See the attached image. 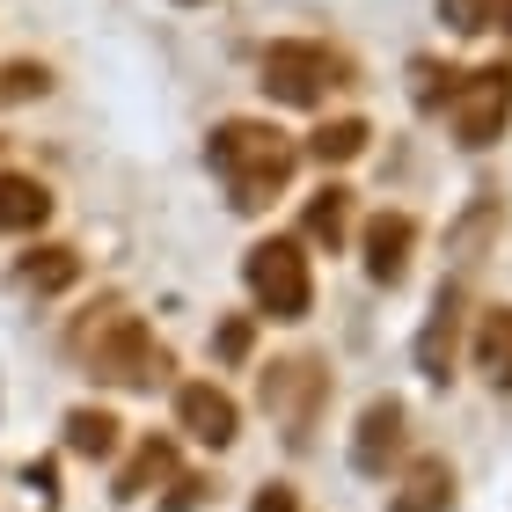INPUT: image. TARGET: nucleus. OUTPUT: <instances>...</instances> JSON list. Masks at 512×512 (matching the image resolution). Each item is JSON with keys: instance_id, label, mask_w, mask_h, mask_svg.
I'll list each match as a JSON object with an SVG mask.
<instances>
[{"instance_id": "obj_1", "label": "nucleus", "mask_w": 512, "mask_h": 512, "mask_svg": "<svg viewBox=\"0 0 512 512\" xmlns=\"http://www.w3.org/2000/svg\"><path fill=\"white\" fill-rule=\"evenodd\" d=\"M293 161L300 147L278 125H256V118H227L213 132V169L235 183V205L242 213H264L271 191H286V176H293Z\"/></svg>"}, {"instance_id": "obj_2", "label": "nucleus", "mask_w": 512, "mask_h": 512, "mask_svg": "<svg viewBox=\"0 0 512 512\" xmlns=\"http://www.w3.org/2000/svg\"><path fill=\"white\" fill-rule=\"evenodd\" d=\"M74 352L96 366V381H110V388H154V381L176 374L169 344H161L139 315H110L103 330H74Z\"/></svg>"}, {"instance_id": "obj_3", "label": "nucleus", "mask_w": 512, "mask_h": 512, "mask_svg": "<svg viewBox=\"0 0 512 512\" xmlns=\"http://www.w3.org/2000/svg\"><path fill=\"white\" fill-rule=\"evenodd\" d=\"M242 278H249V300L264 308L271 322H300L315 308V278H308V249L286 242V235H264L242 256Z\"/></svg>"}, {"instance_id": "obj_4", "label": "nucleus", "mask_w": 512, "mask_h": 512, "mask_svg": "<svg viewBox=\"0 0 512 512\" xmlns=\"http://www.w3.org/2000/svg\"><path fill=\"white\" fill-rule=\"evenodd\" d=\"M352 81V66H344V52H330V44L315 37H286L264 52V96L271 103H293V110H315L330 88Z\"/></svg>"}, {"instance_id": "obj_5", "label": "nucleus", "mask_w": 512, "mask_h": 512, "mask_svg": "<svg viewBox=\"0 0 512 512\" xmlns=\"http://www.w3.org/2000/svg\"><path fill=\"white\" fill-rule=\"evenodd\" d=\"M505 125H512V66L498 59L454 88V139L461 147H498Z\"/></svg>"}, {"instance_id": "obj_6", "label": "nucleus", "mask_w": 512, "mask_h": 512, "mask_svg": "<svg viewBox=\"0 0 512 512\" xmlns=\"http://www.w3.org/2000/svg\"><path fill=\"white\" fill-rule=\"evenodd\" d=\"M176 425L198 439V447H235V432H242V410H235V395H227L220 381H183L176 388Z\"/></svg>"}, {"instance_id": "obj_7", "label": "nucleus", "mask_w": 512, "mask_h": 512, "mask_svg": "<svg viewBox=\"0 0 512 512\" xmlns=\"http://www.w3.org/2000/svg\"><path fill=\"white\" fill-rule=\"evenodd\" d=\"M359 249H366V278H374V286H403L410 249H417V220L410 213H374L366 235H359Z\"/></svg>"}, {"instance_id": "obj_8", "label": "nucleus", "mask_w": 512, "mask_h": 512, "mask_svg": "<svg viewBox=\"0 0 512 512\" xmlns=\"http://www.w3.org/2000/svg\"><path fill=\"white\" fill-rule=\"evenodd\" d=\"M454 352H461V286H439L432 315H425V330H417V374L447 388V374H454Z\"/></svg>"}, {"instance_id": "obj_9", "label": "nucleus", "mask_w": 512, "mask_h": 512, "mask_svg": "<svg viewBox=\"0 0 512 512\" xmlns=\"http://www.w3.org/2000/svg\"><path fill=\"white\" fill-rule=\"evenodd\" d=\"M322 366L315 359H278L271 374H264V410L271 417H286V425H308L315 417V403H322Z\"/></svg>"}, {"instance_id": "obj_10", "label": "nucleus", "mask_w": 512, "mask_h": 512, "mask_svg": "<svg viewBox=\"0 0 512 512\" xmlns=\"http://www.w3.org/2000/svg\"><path fill=\"white\" fill-rule=\"evenodd\" d=\"M395 454H403V403H395V395H374V403L359 410L352 469H359V476H381V469H388Z\"/></svg>"}, {"instance_id": "obj_11", "label": "nucleus", "mask_w": 512, "mask_h": 512, "mask_svg": "<svg viewBox=\"0 0 512 512\" xmlns=\"http://www.w3.org/2000/svg\"><path fill=\"white\" fill-rule=\"evenodd\" d=\"M44 220H52V191H44L37 176L8 169L0 176V235H37Z\"/></svg>"}, {"instance_id": "obj_12", "label": "nucleus", "mask_w": 512, "mask_h": 512, "mask_svg": "<svg viewBox=\"0 0 512 512\" xmlns=\"http://www.w3.org/2000/svg\"><path fill=\"white\" fill-rule=\"evenodd\" d=\"M15 278H22L30 293H66V286L81 278V249H66V242H37V249L15 264Z\"/></svg>"}, {"instance_id": "obj_13", "label": "nucleus", "mask_w": 512, "mask_h": 512, "mask_svg": "<svg viewBox=\"0 0 512 512\" xmlns=\"http://www.w3.org/2000/svg\"><path fill=\"white\" fill-rule=\"evenodd\" d=\"M118 417L96 410V403H81V410H66V454H81V461H110L118 454Z\"/></svg>"}, {"instance_id": "obj_14", "label": "nucleus", "mask_w": 512, "mask_h": 512, "mask_svg": "<svg viewBox=\"0 0 512 512\" xmlns=\"http://www.w3.org/2000/svg\"><path fill=\"white\" fill-rule=\"evenodd\" d=\"M447 505H454V469H447V461L410 469V483L388 498V512H447Z\"/></svg>"}, {"instance_id": "obj_15", "label": "nucleus", "mask_w": 512, "mask_h": 512, "mask_svg": "<svg viewBox=\"0 0 512 512\" xmlns=\"http://www.w3.org/2000/svg\"><path fill=\"white\" fill-rule=\"evenodd\" d=\"M176 476V447L169 439H139V454L118 469V498H147L154 483H169Z\"/></svg>"}, {"instance_id": "obj_16", "label": "nucleus", "mask_w": 512, "mask_h": 512, "mask_svg": "<svg viewBox=\"0 0 512 512\" xmlns=\"http://www.w3.org/2000/svg\"><path fill=\"white\" fill-rule=\"evenodd\" d=\"M366 139H374V132H366L359 118H330V125L308 132V154L322 161V169H337V161H359L366 154Z\"/></svg>"}, {"instance_id": "obj_17", "label": "nucleus", "mask_w": 512, "mask_h": 512, "mask_svg": "<svg viewBox=\"0 0 512 512\" xmlns=\"http://www.w3.org/2000/svg\"><path fill=\"white\" fill-rule=\"evenodd\" d=\"M476 366H483V374H491L498 388H512V308H491V315H483Z\"/></svg>"}, {"instance_id": "obj_18", "label": "nucleus", "mask_w": 512, "mask_h": 512, "mask_svg": "<svg viewBox=\"0 0 512 512\" xmlns=\"http://www.w3.org/2000/svg\"><path fill=\"white\" fill-rule=\"evenodd\" d=\"M344 227H352V191L344 183H322V191L308 198V242H344Z\"/></svg>"}, {"instance_id": "obj_19", "label": "nucleus", "mask_w": 512, "mask_h": 512, "mask_svg": "<svg viewBox=\"0 0 512 512\" xmlns=\"http://www.w3.org/2000/svg\"><path fill=\"white\" fill-rule=\"evenodd\" d=\"M44 88H52V74H44V66H30V59L0 66V103H30V96H44Z\"/></svg>"}, {"instance_id": "obj_20", "label": "nucleus", "mask_w": 512, "mask_h": 512, "mask_svg": "<svg viewBox=\"0 0 512 512\" xmlns=\"http://www.w3.org/2000/svg\"><path fill=\"white\" fill-rule=\"evenodd\" d=\"M213 352H220V359H249V322H242V315H235V322H220Z\"/></svg>"}, {"instance_id": "obj_21", "label": "nucleus", "mask_w": 512, "mask_h": 512, "mask_svg": "<svg viewBox=\"0 0 512 512\" xmlns=\"http://www.w3.org/2000/svg\"><path fill=\"white\" fill-rule=\"evenodd\" d=\"M476 15H483V30H512V0H476Z\"/></svg>"}, {"instance_id": "obj_22", "label": "nucleus", "mask_w": 512, "mask_h": 512, "mask_svg": "<svg viewBox=\"0 0 512 512\" xmlns=\"http://www.w3.org/2000/svg\"><path fill=\"white\" fill-rule=\"evenodd\" d=\"M198 498H205V483H198V476H183V483H176V498H169V512H198Z\"/></svg>"}]
</instances>
